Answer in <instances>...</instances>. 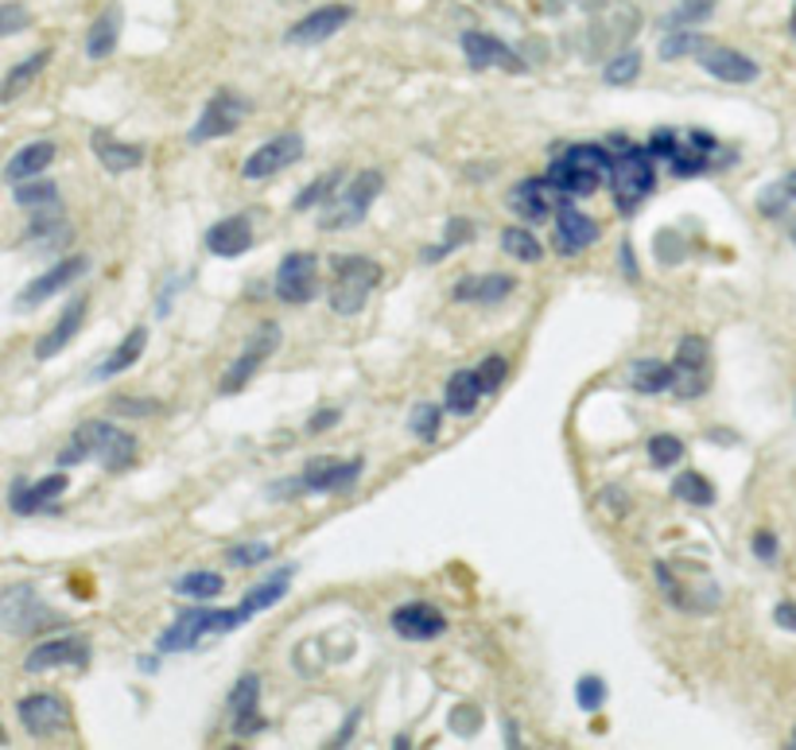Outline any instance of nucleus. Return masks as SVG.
<instances>
[{"label": "nucleus", "instance_id": "obj_10", "mask_svg": "<svg viewBox=\"0 0 796 750\" xmlns=\"http://www.w3.org/2000/svg\"><path fill=\"white\" fill-rule=\"evenodd\" d=\"M20 727H24L32 739H55L70 727V708H66L63 696L55 693H32L17 704Z\"/></svg>", "mask_w": 796, "mask_h": 750}, {"label": "nucleus", "instance_id": "obj_20", "mask_svg": "<svg viewBox=\"0 0 796 750\" xmlns=\"http://www.w3.org/2000/svg\"><path fill=\"white\" fill-rule=\"evenodd\" d=\"M462 55H467V63L475 66V70H490V66L510 70V75H521V70H525V63H521V55L510 47V43L493 40V35H486V32H462Z\"/></svg>", "mask_w": 796, "mask_h": 750}, {"label": "nucleus", "instance_id": "obj_19", "mask_svg": "<svg viewBox=\"0 0 796 750\" xmlns=\"http://www.w3.org/2000/svg\"><path fill=\"white\" fill-rule=\"evenodd\" d=\"M510 207L513 215L525 218L528 226H541L559 210V191L552 187V180H521L517 187L510 191Z\"/></svg>", "mask_w": 796, "mask_h": 750}, {"label": "nucleus", "instance_id": "obj_40", "mask_svg": "<svg viewBox=\"0 0 796 750\" xmlns=\"http://www.w3.org/2000/svg\"><path fill=\"white\" fill-rule=\"evenodd\" d=\"M342 183H346V172H342V167H335V172H323L319 180L312 183V187L299 191L296 203H292V210H312V207H319L323 198L335 195V191L342 187Z\"/></svg>", "mask_w": 796, "mask_h": 750}, {"label": "nucleus", "instance_id": "obj_1", "mask_svg": "<svg viewBox=\"0 0 796 750\" xmlns=\"http://www.w3.org/2000/svg\"><path fill=\"white\" fill-rule=\"evenodd\" d=\"M83 459H98L113 475L129 470L137 463V439L109 421H86L78 424L75 436L66 439V447L58 452V467H75Z\"/></svg>", "mask_w": 796, "mask_h": 750}, {"label": "nucleus", "instance_id": "obj_32", "mask_svg": "<svg viewBox=\"0 0 796 750\" xmlns=\"http://www.w3.org/2000/svg\"><path fill=\"white\" fill-rule=\"evenodd\" d=\"M47 63H51V51L47 47L35 51V55H28V58H20L9 75H4V83H0V101H17L20 94H24L28 86H32L35 78L43 75V66H47Z\"/></svg>", "mask_w": 796, "mask_h": 750}, {"label": "nucleus", "instance_id": "obj_4", "mask_svg": "<svg viewBox=\"0 0 796 750\" xmlns=\"http://www.w3.org/2000/svg\"><path fill=\"white\" fill-rule=\"evenodd\" d=\"M63 622H66L63 615L51 610L32 584H17L0 591V630H4V634L28 638V634H43V630L63 627Z\"/></svg>", "mask_w": 796, "mask_h": 750}, {"label": "nucleus", "instance_id": "obj_36", "mask_svg": "<svg viewBox=\"0 0 796 750\" xmlns=\"http://www.w3.org/2000/svg\"><path fill=\"white\" fill-rule=\"evenodd\" d=\"M226 587V579L218 572H187L183 579H175V595H187V599H218Z\"/></svg>", "mask_w": 796, "mask_h": 750}, {"label": "nucleus", "instance_id": "obj_35", "mask_svg": "<svg viewBox=\"0 0 796 750\" xmlns=\"http://www.w3.org/2000/svg\"><path fill=\"white\" fill-rule=\"evenodd\" d=\"M117 35H121V9H106L86 32V55L90 58H109L117 47Z\"/></svg>", "mask_w": 796, "mask_h": 750}, {"label": "nucleus", "instance_id": "obj_34", "mask_svg": "<svg viewBox=\"0 0 796 750\" xmlns=\"http://www.w3.org/2000/svg\"><path fill=\"white\" fill-rule=\"evenodd\" d=\"M292 576H296V568H280V572H272L269 579H261V584H257V587H249L246 599H241V607H246L249 615H261V610L276 607V602L287 595V584H292Z\"/></svg>", "mask_w": 796, "mask_h": 750}, {"label": "nucleus", "instance_id": "obj_17", "mask_svg": "<svg viewBox=\"0 0 796 750\" xmlns=\"http://www.w3.org/2000/svg\"><path fill=\"white\" fill-rule=\"evenodd\" d=\"M353 9L350 4H323V9L307 12L299 24L287 28L284 40L292 43V47H312V43H327L335 32H342L346 24H350Z\"/></svg>", "mask_w": 796, "mask_h": 750}, {"label": "nucleus", "instance_id": "obj_22", "mask_svg": "<svg viewBox=\"0 0 796 750\" xmlns=\"http://www.w3.org/2000/svg\"><path fill=\"white\" fill-rule=\"evenodd\" d=\"M66 487H70L66 470H55V475H47V479H40V482H17V487L9 490V506H12V513H20V518H32V513L55 506L58 498L66 494Z\"/></svg>", "mask_w": 796, "mask_h": 750}, {"label": "nucleus", "instance_id": "obj_54", "mask_svg": "<svg viewBox=\"0 0 796 750\" xmlns=\"http://www.w3.org/2000/svg\"><path fill=\"white\" fill-rule=\"evenodd\" d=\"M754 556H757V561H765V564L777 561V536H773V533H757L754 536Z\"/></svg>", "mask_w": 796, "mask_h": 750}, {"label": "nucleus", "instance_id": "obj_53", "mask_svg": "<svg viewBox=\"0 0 796 750\" xmlns=\"http://www.w3.org/2000/svg\"><path fill=\"white\" fill-rule=\"evenodd\" d=\"M113 413H121V416H152V413H156V401H132V396H124V401H113Z\"/></svg>", "mask_w": 796, "mask_h": 750}, {"label": "nucleus", "instance_id": "obj_31", "mask_svg": "<svg viewBox=\"0 0 796 750\" xmlns=\"http://www.w3.org/2000/svg\"><path fill=\"white\" fill-rule=\"evenodd\" d=\"M94 152H98L101 167H106V172H113V175L137 172V167L144 164V149H140V144L113 141L109 132H94Z\"/></svg>", "mask_w": 796, "mask_h": 750}, {"label": "nucleus", "instance_id": "obj_58", "mask_svg": "<svg viewBox=\"0 0 796 750\" xmlns=\"http://www.w3.org/2000/svg\"><path fill=\"white\" fill-rule=\"evenodd\" d=\"M788 238H793V246H796V222H793V230H788Z\"/></svg>", "mask_w": 796, "mask_h": 750}, {"label": "nucleus", "instance_id": "obj_44", "mask_svg": "<svg viewBox=\"0 0 796 750\" xmlns=\"http://www.w3.org/2000/svg\"><path fill=\"white\" fill-rule=\"evenodd\" d=\"M637 75H641V55H637V51H625V55H614V58H610V63H607V70H602L607 86H630Z\"/></svg>", "mask_w": 796, "mask_h": 750}, {"label": "nucleus", "instance_id": "obj_50", "mask_svg": "<svg viewBox=\"0 0 796 750\" xmlns=\"http://www.w3.org/2000/svg\"><path fill=\"white\" fill-rule=\"evenodd\" d=\"M785 203H793V198H788V191L785 187H781V183H777V187H765L762 191V198H757V210H762V215H785Z\"/></svg>", "mask_w": 796, "mask_h": 750}, {"label": "nucleus", "instance_id": "obj_45", "mask_svg": "<svg viewBox=\"0 0 796 750\" xmlns=\"http://www.w3.org/2000/svg\"><path fill=\"white\" fill-rule=\"evenodd\" d=\"M226 561H230L233 568H253V564H264V561H272V544H264V541L233 544L230 553H226Z\"/></svg>", "mask_w": 796, "mask_h": 750}, {"label": "nucleus", "instance_id": "obj_48", "mask_svg": "<svg viewBox=\"0 0 796 750\" xmlns=\"http://www.w3.org/2000/svg\"><path fill=\"white\" fill-rule=\"evenodd\" d=\"M32 24V12L24 9V4H0V40L4 35H17V32H24V28Z\"/></svg>", "mask_w": 796, "mask_h": 750}, {"label": "nucleus", "instance_id": "obj_11", "mask_svg": "<svg viewBox=\"0 0 796 750\" xmlns=\"http://www.w3.org/2000/svg\"><path fill=\"white\" fill-rule=\"evenodd\" d=\"M272 289L284 304H312L319 296V261H315V253H287L280 261Z\"/></svg>", "mask_w": 796, "mask_h": 750}, {"label": "nucleus", "instance_id": "obj_8", "mask_svg": "<svg viewBox=\"0 0 796 750\" xmlns=\"http://www.w3.org/2000/svg\"><path fill=\"white\" fill-rule=\"evenodd\" d=\"M276 347H280V323H272V319H264L261 327L249 335V343H246V350H241L238 358H233V366L226 370V378H222V393L226 396H233V393H241V389L249 385V381L257 378V370H261L264 362H269L272 355H276Z\"/></svg>", "mask_w": 796, "mask_h": 750}, {"label": "nucleus", "instance_id": "obj_46", "mask_svg": "<svg viewBox=\"0 0 796 750\" xmlns=\"http://www.w3.org/2000/svg\"><path fill=\"white\" fill-rule=\"evenodd\" d=\"M575 704L584 711H599L607 704V685H602V676H584L579 685H575Z\"/></svg>", "mask_w": 796, "mask_h": 750}, {"label": "nucleus", "instance_id": "obj_18", "mask_svg": "<svg viewBox=\"0 0 796 750\" xmlns=\"http://www.w3.org/2000/svg\"><path fill=\"white\" fill-rule=\"evenodd\" d=\"M699 66H704L711 78L731 83V86L757 83V75H762V66H757L750 55H742V51H734V47H719V43H707V47L699 51Z\"/></svg>", "mask_w": 796, "mask_h": 750}, {"label": "nucleus", "instance_id": "obj_21", "mask_svg": "<svg viewBox=\"0 0 796 750\" xmlns=\"http://www.w3.org/2000/svg\"><path fill=\"white\" fill-rule=\"evenodd\" d=\"M393 630L408 642H432L447 630V615L432 602H404V607L393 610Z\"/></svg>", "mask_w": 796, "mask_h": 750}, {"label": "nucleus", "instance_id": "obj_37", "mask_svg": "<svg viewBox=\"0 0 796 750\" xmlns=\"http://www.w3.org/2000/svg\"><path fill=\"white\" fill-rule=\"evenodd\" d=\"M12 198H17L20 207H32V210L58 207V183H51V180H24V183H17Z\"/></svg>", "mask_w": 796, "mask_h": 750}, {"label": "nucleus", "instance_id": "obj_5", "mask_svg": "<svg viewBox=\"0 0 796 750\" xmlns=\"http://www.w3.org/2000/svg\"><path fill=\"white\" fill-rule=\"evenodd\" d=\"M381 187H385V175L381 172H358L346 187H338L335 195L327 198V207H323V218L319 226L323 230H353V226H361V218L370 215L373 198L381 195Z\"/></svg>", "mask_w": 796, "mask_h": 750}, {"label": "nucleus", "instance_id": "obj_24", "mask_svg": "<svg viewBox=\"0 0 796 750\" xmlns=\"http://www.w3.org/2000/svg\"><path fill=\"white\" fill-rule=\"evenodd\" d=\"M599 241V222H595L591 215H584V210L575 207H559L556 210V249L564 257H575L584 253L587 246H595Z\"/></svg>", "mask_w": 796, "mask_h": 750}, {"label": "nucleus", "instance_id": "obj_13", "mask_svg": "<svg viewBox=\"0 0 796 750\" xmlns=\"http://www.w3.org/2000/svg\"><path fill=\"white\" fill-rule=\"evenodd\" d=\"M90 665V642L78 634L47 638L24 657L28 673H51V669H86Z\"/></svg>", "mask_w": 796, "mask_h": 750}, {"label": "nucleus", "instance_id": "obj_47", "mask_svg": "<svg viewBox=\"0 0 796 750\" xmlns=\"http://www.w3.org/2000/svg\"><path fill=\"white\" fill-rule=\"evenodd\" d=\"M648 459L657 467H676L684 459V444L676 436H653L648 439Z\"/></svg>", "mask_w": 796, "mask_h": 750}, {"label": "nucleus", "instance_id": "obj_14", "mask_svg": "<svg viewBox=\"0 0 796 750\" xmlns=\"http://www.w3.org/2000/svg\"><path fill=\"white\" fill-rule=\"evenodd\" d=\"M299 156H304V137H299V132H280V137L264 141L253 156H246L241 175H246V180H269V175L292 167Z\"/></svg>", "mask_w": 796, "mask_h": 750}, {"label": "nucleus", "instance_id": "obj_29", "mask_svg": "<svg viewBox=\"0 0 796 750\" xmlns=\"http://www.w3.org/2000/svg\"><path fill=\"white\" fill-rule=\"evenodd\" d=\"M144 347H149V327H132L129 335L121 338V347H113V355H109L106 362L94 366V381H109L129 370V366H137Z\"/></svg>", "mask_w": 796, "mask_h": 750}, {"label": "nucleus", "instance_id": "obj_56", "mask_svg": "<svg viewBox=\"0 0 796 750\" xmlns=\"http://www.w3.org/2000/svg\"><path fill=\"white\" fill-rule=\"evenodd\" d=\"M338 421V413H335V409H327V413H319V416H315V421H312V428H327V424H335Z\"/></svg>", "mask_w": 796, "mask_h": 750}, {"label": "nucleus", "instance_id": "obj_60", "mask_svg": "<svg viewBox=\"0 0 796 750\" xmlns=\"http://www.w3.org/2000/svg\"><path fill=\"white\" fill-rule=\"evenodd\" d=\"M793 32H796V17H793Z\"/></svg>", "mask_w": 796, "mask_h": 750}, {"label": "nucleus", "instance_id": "obj_26", "mask_svg": "<svg viewBox=\"0 0 796 750\" xmlns=\"http://www.w3.org/2000/svg\"><path fill=\"white\" fill-rule=\"evenodd\" d=\"M513 289H517V281L505 276V272H482V276H462V281L455 284V300L490 307V304H501Z\"/></svg>", "mask_w": 796, "mask_h": 750}, {"label": "nucleus", "instance_id": "obj_57", "mask_svg": "<svg viewBox=\"0 0 796 750\" xmlns=\"http://www.w3.org/2000/svg\"><path fill=\"white\" fill-rule=\"evenodd\" d=\"M781 187H785V191H788V198H793V203H796V167L785 175V180H781Z\"/></svg>", "mask_w": 796, "mask_h": 750}, {"label": "nucleus", "instance_id": "obj_41", "mask_svg": "<svg viewBox=\"0 0 796 750\" xmlns=\"http://www.w3.org/2000/svg\"><path fill=\"white\" fill-rule=\"evenodd\" d=\"M673 494L688 506H711L715 502V487L704 479V475H696V470H684L680 479L673 482Z\"/></svg>", "mask_w": 796, "mask_h": 750}, {"label": "nucleus", "instance_id": "obj_38", "mask_svg": "<svg viewBox=\"0 0 796 750\" xmlns=\"http://www.w3.org/2000/svg\"><path fill=\"white\" fill-rule=\"evenodd\" d=\"M501 249H505L513 261H525V264H536L544 257L541 241H536L533 233L525 230V226H510V230L501 233Z\"/></svg>", "mask_w": 796, "mask_h": 750}, {"label": "nucleus", "instance_id": "obj_42", "mask_svg": "<svg viewBox=\"0 0 796 750\" xmlns=\"http://www.w3.org/2000/svg\"><path fill=\"white\" fill-rule=\"evenodd\" d=\"M470 238H475V226H470L467 218H451V222H447V238L439 241V246L424 249V261H427V264H432V261H444L447 253H455L459 246H467Z\"/></svg>", "mask_w": 796, "mask_h": 750}, {"label": "nucleus", "instance_id": "obj_43", "mask_svg": "<svg viewBox=\"0 0 796 750\" xmlns=\"http://www.w3.org/2000/svg\"><path fill=\"white\" fill-rule=\"evenodd\" d=\"M704 47L707 40L699 32H668L665 40H661V58L673 63V58H684V55H699Z\"/></svg>", "mask_w": 796, "mask_h": 750}, {"label": "nucleus", "instance_id": "obj_16", "mask_svg": "<svg viewBox=\"0 0 796 750\" xmlns=\"http://www.w3.org/2000/svg\"><path fill=\"white\" fill-rule=\"evenodd\" d=\"M86 269H90V261H86V257H78V253H75V257H63V261L51 264V269L43 272V276H35V281L28 284L24 292H20V296H17V307H20V312H28V307L47 304V300L55 296V292L70 289V284H75Z\"/></svg>", "mask_w": 796, "mask_h": 750}, {"label": "nucleus", "instance_id": "obj_49", "mask_svg": "<svg viewBox=\"0 0 796 750\" xmlns=\"http://www.w3.org/2000/svg\"><path fill=\"white\" fill-rule=\"evenodd\" d=\"M505 373H510V362H505L501 355H490L482 366H478V381H482L486 393H493V389L505 385Z\"/></svg>", "mask_w": 796, "mask_h": 750}, {"label": "nucleus", "instance_id": "obj_2", "mask_svg": "<svg viewBox=\"0 0 796 750\" xmlns=\"http://www.w3.org/2000/svg\"><path fill=\"white\" fill-rule=\"evenodd\" d=\"M253 619L246 607H230V610H183L179 619L172 622V627L160 634L156 650L160 653H187V650H198V645L206 642V638H222V634H233V630H241L246 622Z\"/></svg>", "mask_w": 796, "mask_h": 750}, {"label": "nucleus", "instance_id": "obj_61", "mask_svg": "<svg viewBox=\"0 0 796 750\" xmlns=\"http://www.w3.org/2000/svg\"><path fill=\"white\" fill-rule=\"evenodd\" d=\"M793 739H796V735H793Z\"/></svg>", "mask_w": 796, "mask_h": 750}, {"label": "nucleus", "instance_id": "obj_33", "mask_svg": "<svg viewBox=\"0 0 796 750\" xmlns=\"http://www.w3.org/2000/svg\"><path fill=\"white\" fill-rule=\"evenodd\" d=\"M676 381V366L661 362V358H641V362L630 366V385L637 389V393H665V389H673Z\"/></svg>", "mask_w": 796, "mask_h": 750}, {"label": "nucleus", "instance_id": "obj_51", "mask_svg": "<svg viewBox=\"0 0 796 750\" xmlns=\"http://www.w3.org/2000/svg\"><path fill=\"white\" fill-rule=\"evenodd\" d=\"M478 727H482V719H478V711H475V708H455V711H451V731H459V735H475Z\"/></svg>", "mask_w": 796, "mask_h": 750}, {"label": "nucleus", "instance_id": "obj_52", "mask_svg": "<svg viewBox=\"0 0 796 750\" xmlns=\"http://www.w3.org/2000/svg\"><path fill=\"white\" fill-rule=\"evenodd\" d=\"M676 149H680V141H676V132H665V129H661L657 137L648 141V152H653V156L673 160V156H676Z\"/></svg>", "mask_w": 796, "mask_h": 750}, {"label": "nucleus", "instance_id": "obj_25", "mask_svg": "<svg viewBox=\"0 0 796 750\" xmlns=\"http://www.w3.org/2000/svg\"><path fill=\"white\" fill-rule=\"evenodd\" d=\"M249 246H253V218L249 215H230L206 230V249L214 257H241Z\"/></svg>", "mask_w": 796, "mask_h": 750}, {"label": "nucleus", "instance_id": "obj_9", "mask_svg": "<svg viewBox=\"0 0 796 750\" xmlns=\"http://www.w3.org/2000/svg\"><path fill=\"white\" fill-rule=\"evenodd\" d=\"M246 113H249V101L241 98V94L218 90L210 101H206L203 117L190 124L187 141L190 144H206V141H218V137H230V132H238V124L246 121Z\"/></svg>", "mask_w": 796, "mask_h": 750}, {"label": "nucleus", "instance_id": "obj_59", "mask_svg": "<svg viewBox=\"0 0 796 750\" xmlns=\"http://www.w3.org/2000/svg\"><path fill=\"white\" fill-rule=\"evenodd\" d=\"M0 742H4V727H0Z\"/></svg>", "mask_w": 796, "mask_h": 750}, {"label": "nucleus", "instance_id": "obj_55", "mask_svg": "<svg viewBox=\"0 0 796 750\" xmlns=\"http://www.w3.org/2000/svg\"><path fill=\"white\" fill-rule=\"evenodd\" d=\"M773 622H777L781 630H793V634H796V602H777V610H773Z\"/></svg>", "mask_w": 796, "mask_h": 750}, {"label": "nucleus", "instance_id": "obj_28", "mask_svg": "<svg viewBox=\"0 0 796 750\" xmlns=\"http://www.w3.org/2000/svg\"><path fill=\"white\" fill-rule=\"evenodd\" d=\"M58 149L55 141H32L24 144V149L17 152V156L4 164V180L9 183H24V180H35V175H43L51 164H55Z\"/></svg>", "mask_w": 796, "mask_h": 750}, {"label": "nucleus", "instance_id": "obj_15", "mask_svg": "<svg viewBox=\"0 0 796 750\" xmlns=\"http://www.w3.org/2000/svg\"><path fill=\"white\" fill-rule=\"evenodd\" d=\"M676 381L673 393L676 396H699L707 385H711V373H707V343L699 335H688L676 343Z\"/></svg>", "mask_w": 796, "mask_h": 750}, {"label": "nucleus", "instance_id": "obj_6", "mask_svg": "<svg viewBox=\"0 0 796 750\" xmlns=\"http://www.w3.org/2000/svg\"><path fill=\"white\" fill-rule=\"evenodd\" d=\"M381 264L370 257H342L335 261V284H330V312L335 315H358L370 300V292L381 284Z\"/></svg>", "mask_w": 796, "mask_h": 750}, {"label": "nucleus", "instance_id": "obj_3", "mask_svg": "<svg viewBox=\"0 0 796 750\" xmlns=\"http://www.w3.org/2000/svg\"><path fill=\"white\" fill-rule=\"evenodd\" d=\"M614 156L599 144H571L564 156L552 160L548 180L559 195H595L602 187V180H610Z\"/></svg>", "mask_w": 796, "mask_h": 750}, {"label": "nucleus", "instance_id": "obj_23", "mask_svg": "<svg viewBox=\"0 0 796 750\" xmlns=\"http://www.w3.org/2000/svg\"><path fill=\"white\" fill-rule=\"evenodd\" d=\"M86 307H90V300L86 296H75L70 304L63 307V315L55 319V327L35 343V358H40V362H51V358L63 355V350L75 343V335L83 330V323H86Z\"/></svg>", "mask_w": 796, "mask_h": 750}, {"label": "nucleus", "instance_id": "obj_27", "mask_svg": "<svg viewBox=\"0 0 796 750\" xmlns=\"http://www.w3.org/2000/svg\"><path fill=\"white\" fill-rule=\"evenodd\" d=\"M257 700H261V676L249 673L238 681V688H233L230 696V708H233V735H253L261 731V711H257Z\"/></svg>", "mask_w": 796, "mask_h": 750}, {"label": "nucleus", "instance_id": "obj_30", "mask_svg": "<svg viewBox=\"0 0 796 750\" xmlns=\"http://www.w3.org/2000/svg\"><path fill=\"white\" fill-rule=\"evenodd\" d=\"M482 381H478V370H455L451 381H447V393H444V409L451 416H470L482 401Z\"/></svg>", "mask_w": 796, "mask_h": 750}, {"label": "nucleus", "instance_id": "obj_12", "mask_svg": "<svg viewBox=\"0 0 796 750\" xmlns=\"http://www.w3.org/2000/svg\"><path fill=\"white\" fill-rule=\"evenodd\" d=\"M361 467H366L361 455L350 463L335 459V455H319V459H307L299 482H304L307 494H342V490H350L361 479Z\"/></svg>", "mask_w": 796, "mask_h": 750}, {"label": "nucleus", "instance_id": "obj_7", "mask_svg": "<svg viewBox=\"0 0 796 750\" xmlns=\"http://www.w3.org/2000/svg\"><path fill=\"white\" fill-rule=\"evenodd\" d=\"M610 187H614V203L622 210H637L641 198L653 195L657 187V172H653V152L648 149H625L622 156H614L610 167Z\"/></svg>", "mask_w": 796, "mask_h": 750}, {"label": "nucleus", "instance_id": "obj_39", "mask_svg": "<svg viewBox=\"0 0 796 750\" xmlns=\"http://www.w3.org/2000/svg\"><path fill=\"white\" fill-rule=\"evenodd\" d=\"M439 424H444V409H439V404H432V401H419V404H412V413H408V428H412V436H416V439H424V444H432V439L439 436Z\"/></svg>", "mask_w": 796, "mask_h": 750}]
</instances>
